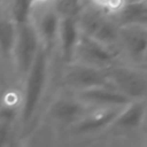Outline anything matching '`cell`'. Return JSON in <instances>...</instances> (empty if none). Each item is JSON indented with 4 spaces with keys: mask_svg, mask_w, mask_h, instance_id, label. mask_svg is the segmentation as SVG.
<instances>
[{
    "mask_svg": "<svg viewBox=\"0 0 147 147\" xmlns=\"http://www.w3.org/2000/svg\"><path fill=\"white\" fill-rule=\"evenodd\" d=\"M39 48L40 44L31 25L26 21L17 24L16 39L13 49V75L17 85L21 86Z\"/></svg>",
    "mask_w": 147,
    "mask_h": 147,
    "instance_id": "5",
    "label": "cell"
},
{
    "mask_svg": "<svg viewBox=\"0 0 147 147\" xmlns=\"http://www.w3.org/2000/svg\"><path fill=\"white\" fill-rule=\"evenodd\" d=\"M138 1H145V0H125V3H127V2H138Z\"/></svg>",
    "mask_w": 147,
    "mask_h": 147,
    "instance_id": "19",
    "label": "cell"
},
{
    "mask_svg": "<svg viewBox=\"0 0 147 147\" xmlns=\"http://www.w3.org/2000/svg\"><path fill=\"white\" fill-rule=\"evenodd\" d=\"M72 94L87 107H125L132 102L110 85L98 86Z\"/></svg>",
    "mask_w": 147,
    "mask_h": 147,
    "instance_id": "10",
    "label": "cell"
},
{
    "mask_svg": "<svg viewBox=\"0 0 147 147\" xmlns=\"http://www.w3.org/2000/svg\"><path fill=\"white\" fill-rule=\"evenodd\" d=\"M79 30L75 18H62L55 45V55L60 64L70 63L79 38Z\"/></svg>",
    "mask_w": 147,
    "mask_h": 147,
    "instance_id": "12",
    "label": "cell"
},
{
    "mask_svg": "<svg viewBox=\"0 0 147 147\" xmlns=\"http://www.w3.org/2000/svg\"><path fill=\"white\" fill-rule=\"evenodd\" d=\"M124 107H90L71 127L79 133H90L109 127Z\"/></svg>",
    "mask_w": 147,
    "mask_h": 147,
    "instance_id": "11",
    "label": "cell"
},
{
    "mask_svg": "<svg viewBox=\"0 0 147 147\" xmlns=\"http://www.w3.org/2000/svg\"><path fill=\"white\" fill-rule=\"evenodd\" d=\"M60 63L55 51L39 48L38 54L21 84V107L18 126L28 132L44 111L51 95L56 90V77Z\"/></svg>",
    "mask_w": 147,
    "mask_h": 147,
    "instance_id": "1",
    "label": "cell"
},
{
    "mask_svg": "<svg viewBox=\"0 0 147 147\" xmlns=\"http://www.w3.org/2000/svg\"><path fill=\"white\" fill-rule=\"evenodd\" d=\"M108 85L106 70L95 69L76 62L60 64L56 88L69 93H78L93 87Z\"/></svg>",
    "mask_w": 147,
    "mask_h": 147,
    "instance_id": "3",
    "label": "cell"
},
{
    "mask_svg": "<svg viewBox=\"0 0 147 147\" xmlns=\"http://www.w3.org/2000/svg\"><path fill=\"white\" fill-rule=\"evenodd\" d=\"M16 31L17 23L9 15L6 0H0V72L8 85H17L13 75V49Z\"/></svg>",
    "mask_w": 147,
    "mask_h": 147,
    "instance_id": "9",
    "label": "cell"
},
{
    "mask_svg": "<svg viewBox=\"0 0 147 147\" xmlns=\"http://www.w3.org/2000/svg\"><path fill=\"white\" fill-rule=\"evenodd\" d=\"M119 62L147 69V26H124L119 31Z\"/></svg>",
    "mask_w": 147,
    "mask_h": 147,
    "instance_id": "6",
    "label": "cell"
},
{
    "mask_svg": "<svg viewBox=\"0 0 147 147\" xmlns=\"http://www.w3.org/2000/svg\"><path fill=\"white\" fill-rule=\"evenodd\" d=\"M71 62L100 70H108L119 62V56L94 39L80 33Z\"/></svg>",
    "mask_w": 147,
    "mask_h": 147,
    "instance_id": "8",
    "label": "cell"
},
{
    "mask_svg": "<svg viewBox=\"0 0 147 147\" xmlns=\"http://www.w3.org/2000/svg\"><path fill=\"white\" fill-rule=\"evenodd\" d=\"M1 91V90H0ZM3 117V107H2V101H1V92H0V118Z\"/></svg>",
    "mask_w": 147,
    "mask_h": 147,
    "instance_id": "18",
    "label": "cell"
},
{
    "mask_svg": "<svg viewBox=\"0 0 147 147\" xmlns=\"http://www.w3.org/2000/svg\"><path fill=\"white\" fill-rule=\"evenodd\" d=\"M8 84H7V82H6V79H5V77L2 76V74L0 72V90L2 88V87H5V86H7Z\"/></svg>",
    "mask_w": 147,
    "mask_h": 147,
    "instance_id": "17",
    "label": "cell"
},
{
    "mask_svg": "<svg viewBox=\"0 0 147 147\" xmlns=\"http://www.w3.org/2000/svg\"><path fill=\"white\" fill-rule=\"evenodd\" d=\"M57 16L62 18H75L82 9L80 0H49Z\"/></svg>",
    "mask_w": 147,
    "mask_h": 147,
    "instance_id": "16",
    "label": "cell"
},
{
    "mask_svg": "<svg viewBox=\"0 0 147 147\" xmlns=\"http://www.w3.org/2000/svg\"><path fill=\"white\" fill-rule=\"evenodd\" d=\"M26 22L34 31L40 47L54 52L61 18L49 0H31Z\"/></svg>",
    "mask_w": 147,
    "mask_h": 147,
    "instance_id": "2",
    "label": "cell"
},
{
    "mask_svg": "<svg viewBox=\"0 0 147 147\" xmlns=\"http://www.w3.org/2000/svg\"><path fill=\"white\" fill-rule=\"evenodd\" d=\"M82 7H90L105 15H115L124 5L125 0H80Z\"/></svg>",
    "mask_w": 147,
    "mask_h": 147,
    "instance_id": "15",
    "label": "cell"
},
{
    "mask_svg": "<svg viewBox=\"0 0 147 147\" xmlns=\"http://www.w3.org/2000/svg\"><path fill=\"white\" fill-rule=\"evenodd\" d=\"M111 17L119 28L147 26V0L127 2Z\"/></svg>",
    "mask_w": 147,
    "mask_h": 147,
    "instance_id": "14",
    "label": "cell"
},
{
    "mask_svg": "<svg viewBox=\"0 0 147 147\" xmlns=\"http://www.w3.org/2000/svg\"><path fill=\"white\" fill-rule=\"evenodd\" d=\"M107 72L108 85L131 101L144 100L147 95V69L118 62Z\"/></svg>",
    "mask_w": 147,
    "mask_h": 147,
    "instance_id": "4",
    "label": "cell"
},
{
    "mask_svg": "<svg viewBox=\"0 0 147 147\" xmlns=\"http://www.w3.org/2000/svg\"><path fill=\"white\" fill-rule=\"evenodd\" d=\"M88 108L72 93L56 88L46 103L44 111L52 121L72 126L83 117Z\"/></svg>",
    "mask_w": 147,
    "mask_h": 147,
    "instance_id": "7",
    "label": "cell"
},
{
    "mask_svg": "<svg viewBox=\"0 0 147 147\" xmlns=\"http://www.w3.org/2000/svg\"><path fill=\"white\" fill-rule=\"evenodd\" d=\"M146 118V99L132 101L126 105L116 116L109 127L115 130H136L145 123Z\"/></svg>",
    "mask_w": 147,
    "mask_h": 147,
    "instance_id": "13",
    "label": "cell"
}]
</instances>
